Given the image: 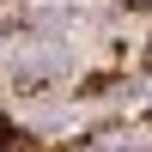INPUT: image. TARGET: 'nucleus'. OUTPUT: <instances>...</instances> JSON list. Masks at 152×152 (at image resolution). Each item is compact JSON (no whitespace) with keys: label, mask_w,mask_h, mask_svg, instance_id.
Returning <instances> with one entry per match:
<instances>
[{"label":"nucleus","mask_w":152,"mask_h":152,"mask_svg":"<svg viewBox=\"0 0 152 152\" xmlns=\"http://www.w3.org/2000/svg\"><path fill=\"white\" fill-rule=\"evenodd\" d=\"M6 140H12V122H6V116H0V146H6Z\"/></svg>","instance_id":"nucleus-1"},{"label":"nucleus","mask_w":152,"mask_h":152,"mask_svg":"<svg viewBox=\"0 0 152 152\" xmlns=\"http://www.w3.org/2000/svg\"><path fill=\"white\" fill-rule=\"evenodd\" d=\"M146 61H152V49H146Z\"/></svg>","instance_id":"nucleus-2"}]
</instances>
